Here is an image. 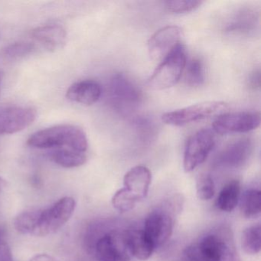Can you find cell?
Instances as JSON below:
<instances>
[{"mask_svg": "<svg viewBox=\"0 0 261 261\" xmlns=\"http://www.w3.org/2000/svg\"><path fill=\"white\" fill-rule=\"evenodd\" d=\"M182 261H241L230 230L218 229L188 246Z\"/></svg>", "mask_w": 261, "mask_h": 261, "instance_id": "obj_1", "label": "cell"}, {"mask_svg": "<svg viewBox=\"0 0 261 261\" xmlns=\"http://www.w3.org/2000/svg\"><path fill=\"white\" fill-rule=\"evenodd\" d=\"M30 147L36 149H68L85 153L88 148L86 134L82 128L61 124L34 133L27 140Z\"/></svg>", "mask_w": 261, "mask_h": 261, "instance_id": "obj_2", "label": "cell"}, {"mask_svg": "<svg viewBox=\"0 0 261 261\" xmlns=\"http://www.w3.org/2000/svg\"><path fill=\"white\" fill-rule=\"evenodd\" d=\"M186 65V51L184 47L180 44L162 61L148 79V86L157 91L172 88L178 83Z\"/></svg>", "mask_w": 261, "mask_h": 261, "instance_id": "obj_3", "label": "cell"}, {"mask_svg": "<svg viewBox=\"0 0 261 261\" xmlns=\"http://www.w3.org/2000/svg\"><path fill=\"white\" fill-rule=\"evenodd\" d=\"M75 207L74 198L65 197L51 207L44 210L40 209L33 235L45 237L56 233L68 222Z\"/></svg>", "mask_w": 261, "mask_h": 261, "instance_id": "obj_4", "label": "cell"}, {"mask_svg": "<svg viewBox=\"0 0 261 261\" xmlns=\"http://www.w3.org/2000/svg\"><path fill=\"white\" fill-rule=\"evenodd\" d=\"M228 109L227 103L222 101H206L187 108L166 113L162 120L166 124L181 126L213 116H220Z\"/></svg>", "mask_w": 261, "mask_h": 261, "instance_id": "obj_5", "label": "cell"}, {"mask_svg": "<svg viewBox=\"0 0 261 261\" xmlns=\"http://www.w3.org/2000/svg\"><path fill=\"white\" fill-rule=\"evenodd\" d=\"M166 205L151 212L145 221L143 231L150 240L155 249L165 244L173 231L172 203Z\"/></svg>", "mask_w": 261, "mask_h": 261, "instance_id": "obj_6", "label": "cell"}, {"mask_svg": "<svg viewBox=\"0 0 261 261\" xmlns=\"http://www.w3.org/2000/svg\"><path fill=\"white\" fill-rule=\"evenodd\" d=\"M214 132L209 129L198 131L188 140L183 158V167L190 172L202 164L215 146Z\"/></svg>", "mask_w": 261, "mask_h": 261, "instance_id": "obj_7", "label": "cell"}, {"mask_svg": "<svg viewBox=\"0 0 261 261\" xmlns=\"http://www.w3.org/2000/svg\"><path fill=\"white\" fill-rule=\"evenodd\" d=\"M98 261H131L124 231L110 228L96 241L92 249Z\"/></svg>", "mask_w": 261, "mask_h": 261, "instance_id": "obj_8", "label": "cell"}, {"mask_svg": "<svg viewBox=\"0 0 261 261\" xmlns=\"http://www.w3.org/2000/svg\"><path fill=\"white\" fill-rule=\"evenodd\" d=\"M259 113L244 111L218 116L212 126L217 134H228L250 132L259 127Z\"/></svg>", "mask_w": 261, "mask_h": 261, "instance_id": "obj_9", "label": "cell"}, {"mask_svg": "<svg viewBox=\"0 0 261 261\" xmlns=\"http://www.w3.org/2000/svg\"><path fill=\"white\" fill-rule=\"evenodd\" d=\"M182 30L176 25L163 27L154 33L148 41V51L152 60L163 61L178 45H180Z\"/></svg>", "mask_w": 261, "mask_h": 261, "instance_id": "obj_10", "label": "cell"}, {"mask_svg": "<svg viewBox=\"0 0 261 261\" xmlns=\"http://www.w3.org/2000/svg\"><path fill=\"white\" fill-rule=\"evenodd\" d=\"M36 110L25 107L0 108V135L13 134L30 126L36 118Z\"/></svg>", "mask_w": 261, "mask_h": 261, "instance_id": "obj_11", "label": "cell"}, {"mask_svg": "<svg viewBox=\"0 0 261 261\" xmlns=\"http://www.w3.org/2000/svg\"><path fill=\"white\" fill-rule=\"evenodd\" d=\"M253 149V143L250 139H241L230 143L220 152L215 159V166L228 169L241 167L248 162Z\"/></svg>", "mask_w": 261, "mask_h": 261, "instance_id": "obj_12", "label": "cell"}, {"mask_svg": "<svg viewBox=\"0 0 261 261\" xmlns=\"http://www.w3.org/2000/svg\"><path fill=\"white\" fill-rule=\"evenodd\" d=\"M109 91L113 100L120 105H137L141 100L138 88L121 73L113 76L110 82Z\"/></svg>", "mask_w": 261, "mask_h": 261, "instance_id": "obj_13", "label": "cell"}, {"mask_svg": "<svg viewBox=\"0 0 261 261\" xmlns=\"http://www.w3.org/2000/svg\"><path fill=\"white\" fill-rule=\"evenodd\" d=\"M33 40L48 51H57L63 48L66 42L65 29L56 24L42 25L32 32Z\"/></svg>", "mask_w": 261, "mask_h": 261, "instance_id": "obj_14", "label": "cell"}, {"mask_svg": "<svg viewBox=\"0 0 261 261\" xmlns=\"http://www.w3.org/2000/svg\"><path fill=\"white\" fill-rule=\"evenodd\" d=\"M152 181V175L148 168L137 166L126 172L123 178L124 188L135 195L139 201L146 198Z\"/></svg>", "mask_w": 261, "mask_h": 261, "instance_id": "obj_15", "label": "cell"}, {"mask_svg": "<svg viewBox=\"0 0 261 261\" xmlns=\"http://www.w3.org/2000/svg\"><path fill=\"white\" fill-rule=\"evenodd\" d=\"M101 93V88L97 82L85 80L73 84L67 91L66 97L71 101L90 106L97 102Z\"/></svg>", "mask_w": 261, "mask_h": 261, "instance_id": "obj_16", "label": "cell"}, {"mask_svg": "<svg viewBox=\"0 0 261 261\" xmlns=\"http://www.w3.org/2000/svg\"><path fill=\"white\" fill-rule=\"evenodd\" d=\"M125 243L129 254L140 260H146L155 250L153 244L143 229H132L124 231Z\"/></svg>", "mask_w": 261, "mask_h": 261, "instance_id": "obj_17", "label": "cell"}, {"mask_svg": "<svg viewBox=\"0 0 261 261\" xmlns=\"http://www.w3.org/2000/svg\"><path fill=\"white\" fill-rule=\"evenodd\" d=\"M257 15L250 9H243L233 15L227 23L226 30L228 33H249L254 30L257 23Z\"/></svg>", "mask_w": 261, "mask_h": 261, "instance_id": "obj_18", "label": "cell"}, {"mask_svg": "<svg viewBox=\"0 0 261 261\" xmlns=\"http://www.w3.org/2000/svg\"><path fill=\"white\" fill-rule=\"evenodd\" d=\"M241 196V183L232 180L224 186L216 200V207L222 212H230L237 207Z\"/></svg>", "mask_w": 261, "mask_h": 261, "instance_id": "obj_19", "label": "cell"}, {"mask_svg": "<svg viewBox=\"0 0 261 261\" xmlns=\"http://www.w3.org/2000/svg\"><path fill=\"white\" fill-rule=\"evenodd\" d=\"M50 158L55 163L64 168L79 167L87 161L85 153L68 148L53 149L50 152Z\"/></svg>", "mask_w": 261, "mask_h": 261, "instance_id": "obj_20", "label": "cell"}, {"mask_svg": "<svg viewBox=\"0 0 261 261\" xmlns=\"http://www.w3.org/2000/svg\"><path fill=\"white\" fill-rule=\"evenodd\" d=\"M241 211L246 218H255L261 211V192L259 189H247L241 198Z\"/></svg>", "mask_w": 261, "mask_h": 261, "instance_id": "obj_21", "label": "cell"}, {"mask_svg": "<svg viewBox=\"0 0 261 261\" xmlns=\"http://www.w3.org/2000/svg\"><path fill=\"white\" fill-rule=\"evenodd\" d=\"M241 244L247 254L259 253L261 247V227L259 224L250 226L243 231Z\"/></svg>", "mask_w": 261, "mask_h": 261, "instance_id": "obj_22", "label": "cell"}, {"mask_svg": "<svg viewBox=\"0 0 261 261\" xmlns=\"http://www.w3.org/2000/svg\"><path fill=\"white\" fill-rule=\"evenodd\" d=\"M40 209L30 210L19 214L13 221L15 228L22 234L33 235Z\"/></svg>", "mask_w": 261, "mask_h": 261, "instance_id": "obj_23", "label": "cell"}, {"mask_svg": "<svg viewBox=\"0 0 261 261\" xmlns=\"http://www.w3.org/2000/svg\"><path fill=\"white\" fill-rule=\"evenodd\" d=\"M35 50L36 45L33 42H14L4 48L3 56L8 60H17L32 54Z\"/></svg>", "mask_w": 261, "mask_h": 261, "instance_id": "obj_24", "label": "cell"}, {"mask_svg": "<svg viewBox=\"0 0 261 261\" xmlns=\"http://www.w3.org/2000/svg\"><path fill=\"white\" fill-rule=\"evenodd\" d=\"M139 201L138 198L124 187L117 191L112 198L113 206L122 213L132 210Z\"/></svg>", "mask_w": 261, "mask_h": 261, "instance_id": "obj_25", "label": "cell"}, {"mask_svg": "<svg viewBox=\"0 0 261 261\" xmlns=\"http://www.w3.org/2000/svg\"><path fill=\"white\" fill-rule=\"evenodd\" d=\"M205 79L204 65L199 59H193L188 64L186 82L190 87L202 85Z\"/></svg>", "mask_w": 261, "mask_h": 261, "instance_id": "obj_26", "label": "cell"}, {"mask_svg": "<svg viewBox=\"0 0 261 261\" xmlns=\"http://www.w3.org/2000/svg\"><path fill=\"white\" fill-rule=\"evenodd\" d=\"M203 2L198 0H175L165 3L166 10L175 14L190 13L201 7Z\"/></svg>", "mask_w": 261, "mask_h": 261, "instance_id": "obj_27", "label": "cell"}, {"mask_svg": "<svg viewBox=\"0 0 261 261\" xmlns=\"http://www.w3.org/2000/svg\"><path fill=\"white\" fill-rule=\"evenodd\" d=\"M215 183L208 174H203L197 180V196L202 201H207L215 195Z\"/></svg>", "mask_w": 261, "mask_h": 261, "instance_id": "obj_28", "label": "cell"}, {"mask_svg": "<svg viewBox=\"0 0 261 261\" xmlns=\"http://www.w3.org/2000/svg\"><path fill=\"white\" fill-rule=\"evenodd\" d=\"M0 261H13L11 249L5 239L0 240Z\"/></svg>", "mask_w": 261, "mask_h": 261, "instance_id": "obj_29", "label": "cell"}, {"mask_svg": "<svg viewBox=\"0 0 261 261\" xmlns=\"http://www.w3.org/2000/svg\"><path fill=\"white\" fill-rule=\"evenodd\" d=\"M249 83H250V87H252V88H259V83H260V77H259V71H257V72L253 73V74L250 76V80H249Z\"/></svg>", "mask_w": 261, "mask_h": 261, "instance_id": "obj_30", "label": "cell"}, {"mask_svg": "<svg viewBox=\"0 0 261 261\" xmlns=\"http://www.w3.org/2000/svg\"><path fill=\"white\" fill-rule=\"evenodd\" d=\"M30 261H57L51 255L46 254V253H41L33 256Z\"/></svg>", "mask_w": 261, "mask_h": 261, "instance_id": "obj_31", "label": "cell"}, {"mask_svg": "<svg viewBox=\"0 0 261 261\" xmlns=\"http://www.w3.org/2000/svg\"><path fill=\"white\" fill-rule=\"evenodd\" d=\"M6 235V229L2 226H0V240L4 239Z\"/></svg>", "mask_w": 261, "mask_h": 261, "instance_id": "obj_32", "label": "cell"}, {"mask_svg": "<svg viewBox=\"0 0 261 261\" xmlns=\"http://www.w3.org/2000/svg\"><path fill=\"white\" fill-rule=\"evenodd\" d=\"M6 186H7V182H6L5 180L3 179V178L0 177V192H2L3 189L5 188Z\"/></svg>", "mask_w": 261, "mask_h": 261, "instance_id": "obj_33", "label": "cell"}, {"mask_svg": "<svg viewBox=\"0 0 261 261\" xmlns=\"http://www.w3.org/2000/svg\"><path fill=\"white\" fill-rule=\"evenodd\" d=\"M0 91H1V89H0Z\"/></svg>", "mask_w": 261, "mask_h": 261, "instance_id": "obj_34", "label": "cell"}]
</instances>
